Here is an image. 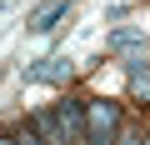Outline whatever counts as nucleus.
I'll use <instances>...</instances> for the list:
<instances>
[{
    "instance_id": "obj_1",
    "label": "nucleus",
    "mask_w": 150,
    "mask_h": 145,
    "mask_svg": "<svg viewBox=\"0 0 150 145\" xmlns=\"http://www.w3.org/2000/svg\"><path fill=\"white\" fill-rule=\"evenodd\" d=\"M115 130H120V105H110V100L85 105V145H110Z\"/></svg>"
},
{
    "instance_id": "obj_2",
    "label": "nucleus",
    "mask_w": 150,
    "mask_h": 145,
    "mask_svg": "<svg viewBox=\"0 0 150 145\" xmlns=\"http://www.w3.org/2000/svg\"><path fill=\"white\" fill-rule=\"evenodd\" d=\"M65 75H70V60H65V55L35 60V65H25V70H20V80H25V85H30V80H50V85H60Z\"/></svg>"
},
{
    "instance_id": "obj_3",
    "label": "nucleus",
    "mask_w": 150,
    "mask_h": 145,
    "mask_svg": "<svg viewBox=\"0 0 150 145\" xmlns=\"http://www.w3.org/2000/svg\"><path fill=\"white\" fill-rule=\"evenodd\" d=\"M55 125L65 130V140H85V105H75V100L55 105Z\"/></svg>"
},
{
    "instance_id": "obj_9",
    "label": "nucleus",
    "mask_w": 150,
    "mask_h": 145,
    "mask_svg": "<svg viewBox=\"0 0 150 145\" xmlns=\"http://www.w3.org/2000/svg\"><path fill=\"white\" fill-rule=\"evenodd\" d=\"M140 145H150V140H140Z\"/></svg>"
},
{
    "instance_id": "obj_5",
    "label": "nucleus",
    "mask_w": 150,
    "mask_h": 145,
    "mask_svg": "<svg viewBox=\"0 0 150 145\" xmlns=\"http://www.w3.org/2000/svg\"><path fill=\"white\" fill-rule=\"evenodd\" d=\"M105 45H110V50H125V45H145V35H140V30H115Z\"/></svg>"
},
{
    "instance_id": "obj_6",
    "label": "nucleus",
    "mask_w": 150,
    "mask_h": 145,
    "mask_svg": "<svg viewBox=\"0 0 150 145\" xmlns=\"http://www.w3.org/2000/svg\"><path fill=\"white\" fill-rule=\"evenodd\" d=\"M20 145H50V140H40V135H35V130H30V135H25V140H20Z\"/></svg>"
},
{
    "instance_id": "obj_4",
    "label": "nucleus",
    "mask_w": 150,
    "mask_h": 145,
    "mask_svg": "<svg viewBox=\"0 0 150 145\" xmlns=\"http://www.w3.org/2000/svg\"><path fill=\"white\" fill-rule=\"evenodd\" d=\"M65 15H70V0H55V5H45V10L35 15V25H30V30H40V35H45V30H55Z\"/></svg>"
},
{
    "instance_id": "obj_8",
    "label": "nucleus",
    "mask_w": 150,
    "mask_h": 145,
    "mask_svg": "<svg viewBox=\"0 0 150 145\" xmlns=\"http://www.w3.org/2000/svg\"><path fill=\"white\" fill-rule=\"evenodd\" d=\"M0 145H15V140H0Z\"/></svg>"
},
{
    "instance_id": "obj_7",
    "label": "nucleus",
    "mask_w": 150,
    "mask_h": 145,
    "mask_svg": "<svg viewBox=\"0 0 150 145\" xmlns=\"http://www.w3.org/2000/svg\"><path fill=\"white\" fill-rule=\"evenodd\" d=\"M115 145H140V135H130V130H125V135H120Z\"/></svg>"
}]
</instances>
